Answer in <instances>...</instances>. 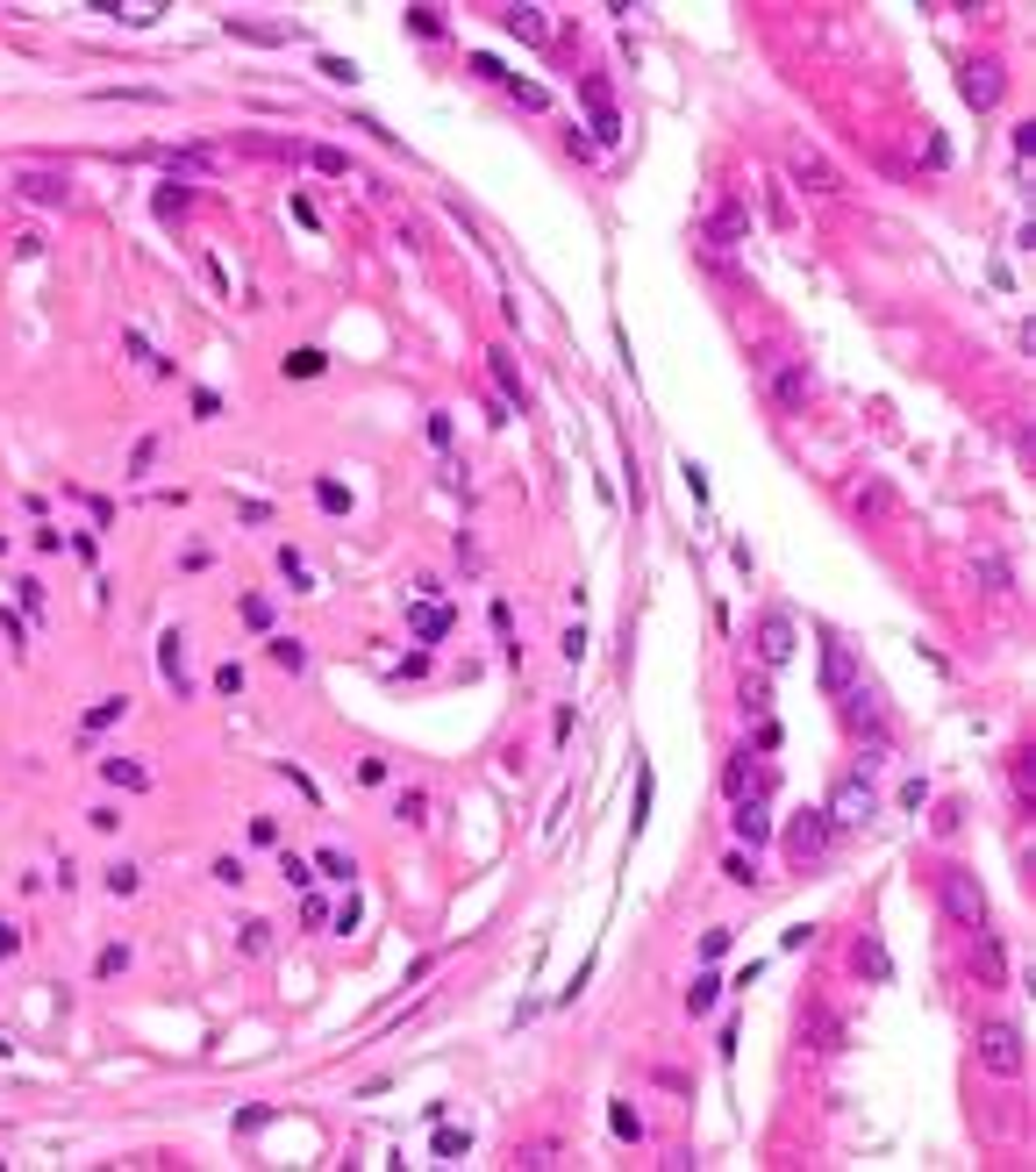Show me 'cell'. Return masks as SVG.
I'll use <instances>...</instances> for the list:
<instances>
[{
  "label": "cell",
  "mask_w": 1036,
  "mask_h": 1172,
  "mask_svg": "<svg viewBox=\"0 0 1036 1172\" xmlns=\"http://www.w3.org/2000/svg\"><path fill=\"white\" fill-rule=\"evenodd\" d=\"M936 901L958 929H979L987 923V887L972 879V865H936Z\"/></svg>",
  "instance_id": "obj_1"
},
{
  "label": "cell",
  "mask_w": 1036,
  "mask_h": 1172,
  "mask_svg": "<svg viewBox=\"0 0 1036 1172\" xmlns=\"http://www.w3.org/2000/svg\"><path fill=\"white\" fill-rule=\"evenodd\" d=\"M793 1037H801V1051H815V1058H836V1051L850 1043L844 1015H836L822 994H808V1001H801V1015H793Z\"/></svg>",
  "instance_id": "obj_2"
},
{
  "label": "cell",
  "mask_w": 1036,
  "mask_h": 1172,
  "mask_svg": "<svg viewBox=\"0 0 1036 1172\" xmlns=\"http://www.w3.org/2000/svg\"><path fill=\"white\" fill-rule=\"evenodd\" d=\"M758 372H765V387H772V408L779 415H801L808 400H815V372L801 358H758Z\"/></svg>",
  "instance_id": "obj_3"
},
{
  "label": "cell",
  "mask_w": 1036,
  "mask_h": 1172,
  "mask_svg": "<svg viewBox=\"0 0 1036 1172\" xmlns=\"http://www.w3.org/2000/svg\"><path fill=\"white\" fill-rule=\"evenodd\" d=\"M844 501H850V515L858 522H872V529H894V522H907V501L886 480H850L844 486Z\"/></svg>",
  "instance_id": "obj_4"
},
{
  "label": "cell",
  "mask_w": 1036,
  "mask_h": 1172,
  "mask_svg": "<svg viewBox=\"0 0 1036 1172\" xmlns=\"http://www.w3.org/2000/svg\"><path fill=\"white\" fill-rule=\"evenodd\" d=\"M787 172H793V187H808V193H822V200L844 193V172H836V164L815 151L808 136H793V143H787Z\"/></svg>",
  "instance_id": "obj_5"
},
{
  "label": "cell",
  "mask_w": 1036,
  "mask_h": 1172,
  "mask_svg": "<svg viewBox=\"0 0 1036 1172\" xmlns=\"http://www.w3.org/2000/svg\"><path fill=\"white\" fill-rule=\"evenodd\" d=\"M836 716H844V729H850V737H865L872 750L886 744V708H879V693H872V687H844V693H836Z\"/></svg>",
  "instance_id": "obj_6"
},
{
  "label": "cell",
  "mask_w": 1036,
  "mask_h": 1172,
  "mask_svg": "<svg viewBox=\"0 0 1036 1172\" xmlns=\"http://www.w3.org/2000/svg\"><path fill=\"white\" fill-rule=\"evenodd\" d=\"M779 844H787V858H793L801 872L822 865V851H829V815H822V808H801V815L787 822V836H779Z\"/></svg>",
  "instance_id": "obj_7"
},
{
  "label": "cell",
  "mask_w": 1036,
  "mask_h": 1172,
  "mask_svg": "<svg viewBox=\"0 0 1036 1172\" xmlns=\"http://www.w3.org/2000/svg\"><path fill=\"white\" fill-rule=\"evenodd\" d=\"M1022 1030H1015V1022H987V1030H979V1066L987 1072H1001V1079H1015L1022 1072Z\"/></svg>",
  "instance_id": "obj_8"
},
{
  "label": "cell",
  "mask_w": 1036,
  "mask_h": 1172,
  "mask_svg": "<svg viewBox=\"0 0 1036 1172\" xmlns=\"http://www.w3.org/2000/svg\"><path fill=\"white\" fill-rule=\"evenodd\" d=\"M722 794H730V801H765L772 794V765L751 758V750H730V765H722Z\"/></svg>",
  "instance_id": "obj_9"
},
{
  "label": "cell",
  "mask_w": 1036,
  "mask_h": 1172,
  "mask_svg": "<svg viewBox=\"0 0 1036 1172\" xmlns=\"http://www.w3.org/2000/svg\"><path fill=\"white\" fill-rule=\"evenodd\" d=\"M958 94H965L979 115L987 107H1001V94H1008V72H1001V58H972L965 72H958Z\"/></svg>",
  "instance_id": "obj_10"
},
{
  "label": "cell",
  "mask_w": 1036,
  "mask_h": 1172,
  "mask_svg": "<svg viewBox=\"0 0 1036 1172\" xmlns=\"http://www.w3.org/2000/svg\"><path fill=\"white\" fill-rule=\"evenodd\" d=\"M793 644H801V636H793V615H765L758 622V665L765 672H779V665H793Z\"/></svg>",
  "instance_id": "obj_11"
},
{
  "label": "cell",
  "mask_w": 1036,
  "mask_h": 1172,
  "mask_svg": "<svg viewBox=\"0 0 1036 1172\" xmlns=\"http://www.w3.org/2000/svg\"><path fill=\"white\" fill-rule=\"evenodd\" d=\"M872 808H879V794H872L865 779H844V786H836V801H829L822 815H829V830H858V822H865Z\"/></svg>",
  "instance_id": "obj_12"
},
{
  "label": "cell",
  "mask_w": 1036,
  "mask_h": 1172,
  "mask_svg": "<svg viewBox=\"0 0 1036 1172\" xmlns=\"http://www.w3.org/2000/svg\"><path fill=\"white\" fill-rule=\"evenodd\" d=\"M579 94H587V107H593V136H601V143H622V107H615V94H608L601 72H587V86H579Z\"/></svg>",
  "instance_id": "obj_13"
},
{
  "label": "cell",
  "mask_w": 1036,
  "mask_h": 1172,
  "mask_svg": "<svg viewBox=\"0 0 1036 1172\" xmlns=\"http://www.w3.org/2000/svg\"><path fill=\"white\" fill-rule=\"evenodd\" d=\"M972 973H979V986H1008V951H1001V937H993L987 923L972 929Z\"/></svg>",
  "instance_id": "obj_14"
},
{
  "label": "cell",
  "mask_w": 1036,
  "mask_h": 1172,
  "mask_svg": "<svg viewBox=\"0 0 1036 1172\" xmlns=\"http://www.w3.org/2000/svg\"><path fill=\"white\" fill-rule=\"evenodd\" d=\"M822 687H829V693L858 687V658H850V644H844L836 630H822Z\"/></svg>",
  "instance_id": "obj_15"
},
{
  "label": "cell",
  "mask_w": 1036,
  "mask_h": 1172,
  "mask_svg": "<svg viewBox=\"0 0 1036 1172\" xmlns=\"http://www.w3.org/2000/svg\"><path fill=\"white\" fill-rule=\"evenodd\" d=\"M743 229H751L743 200H722V208H715V222H707V258H722L730 244H743Z\"/></svg>",
  "instance_id": "obj_16"
},
{
  "label": "cell",
  "mask_w": 1036,
  "mask_h": 1172,
  "mask_svg": "<svg viewBox=\"0 0 1036 1172\" xmlns=\"http://www.w3.org/2000/svg\"><path fill=\"white\" fill-rule=\"evenodd\" d=\"M850 973H865L872 986H886V980H894V958H886V944L872 937V929H858V944H850Z\"/></svg>",
  "instance_id": "obj_17"
},
{
  "label": "cell",
  "mask_w": 1036,
  "mask_h": 1172,
  "mask_svg": "<svg viewBox=\"0 0 1036 1172\" xmlns=\"http://www.w3.org/2000/svg\"><path fill=\"white\" fill-rule=\"evenodd\" d=\"M408 630L422 636V644H444V636L458 630V615H450V608H436V601H415V608H408Z\"/></svg>",
  "instance_id": "obj_18"
},
{
  "label": "cell",
  "mask_w": 1036,
  "mask_h": 1172,
  "mask_svg": "<svg viewBox=\"0 0 1036 1172\" xmlns=\"http://www.w3.org/2000/svg\"><path fill=\"white\" fill-rule=\"evenodd\" d=\"M158 672L172 680V693H187V687H193V680H187V636H179V630L158 636Z\"/></svg>",
  "instance_id": "obj_19"
},
{
  "label": "cell",
  "mask_w": 1036,
  "mask_h": 1172,
  "mask_svg": "<svg viewBox=\"0 0 1036 1172\" xmlns=\"http://www.w3.org/2000/svg\"><path fill=\"white\" fill-rule=\"evenodd\" d=\"M14 187H22V193L36 200V208H65V200H72L65 172H22V179H14Z\"/></svg>",
  "instance_id": "obj_20"
},
{
  "label": "cell",
  "mask_w": 1036,
  "mask_h": 1172,
  "mask_svg": "<svg viewBox=\"0 0 1036 1172\" xmlns=\"http://www.w3.org/2000/svg\"><path fill=\"white\" fill-rule=\"evenodd\" d=\"M730 822H736V836H743V844H765V836H772L765 801H730Z\"/></svg>",
  "instance_id": "obj_21"
},
{
  "label": "cell",
  "mask_w": 1036,
  "mask_h": 1172,
  "mask_svg": "<svg viewBox=\"0 0 1036 1172\" xmlns=\"http://www.w3.org/2000/svg\"><path fill=\"white\" fill-rule=\"evenodd\" d=\"M101 773H107V786H122V794H143V786H151V765H136V758H101Z\"/></svg>",
  "instance_id": "obj_22"
},
{
  "label": "cell",
  "mask_w": 1036,
  "mask_h": 1172,
  "mask_svg": "<svg viewBox=\"0 0 1036 1172\" xmlns=\"http://www.w3.org/2000/svg\"><path fill=\"white\" fill-rule=\"evenodd\" d=\"M972 572H979V579H987V586H993V594H1008V586H1015V565H1008L1001 551H979V558H972Z\"/></svg>",
  "instance_id": "obj_23"
},
{
  "label": "cell",
  "mask_w": 1036,
  "mask_h": 1172,
  "mask_svg": "<svg viewBox=\"0 0 1036 1172\" xmlns=\"http://www.w3.org/2000/svg\"><path fill=\"white\" fill-rule=\"evenodd\" d=\"M265 651H272V665H279V672H307V644H301V636H272Z\"/></svg>",
  "instance_id": "obj_24"
},
{
  "label": "cell",
  "mask_w": 1036,
  "mask_h": 1172,
  "mask_svg": "<svg viewBox=\"0 0 1036 1172\" xmlns=\"http://www.w3.org/2000/svg\"><path fill=\"white\" fill-rule=\"evenodd\" d=\"M1008 779H1015V794H1022V801H1036V750L1029 744L1008 758Z\"/></svg>",
  "instance_id": "obj_25"
},
{
  "label": "cell",
  "mask_w": 1036,
  "mask_h": 1172,
  "mask_svg": "<svg viewBox=\"0 0 1036 1172\" xmlns=\"http://www.w3.org/2000/svg\"><path fill=\"white\" fill-rule=\"evenodd\" d=\"M715 1001H722V980H715V973H701L694 986H686V1015H707Z\"/></svg>",
  "instance_id": "obj_26"
},
{
  "label": "cell",
  "mask_w": 1036,
  "mask_h": 1172,
  "mask_svg": "<svg viewBox=\"0 0 1036 1172\" xmlns=\"http://www.w3.org/2000/svg\"><path fill=\"white\" fill-rule=\"evenodd\" d=\"M501 22H507V29H515V36H522V44H543V8H507V15H501Z\"/></svg>",
  "instance_id": "obj_27"
},
{
  "label": "cell",
  "mask_w": 1036,
  "mask_h": 1172,
  "mask_svg": "<svg viewBox=\"0 0 1036 1172\" xmlns=\"http://www.w3.org/2000/svg\"><path fill=\"white\" fill-rule=\"evenodd\" d=\"M236 951H244V958H265V951H272V923H258V915H250L244 937H236Z\"/></svg>",
  "instance_id": "obj_28"
},
{
  "label": "cell",
  "mask_w": 1036,
  "mask_h": 1172,
  "mask_svg": "<svg viewBox=\"0 0 1036 1172\" xmlns=\"http://www.w3.org/2000/svg\"><path fill=\"white\" fill-rule=\"evenodd\" d=\"M486 358H494V379H501V394H507V400L522 408V372H515V358H507V351H486Z\"/></svg>",
  "instance_id": "obj_29"
},
{
  "label": "cell",
  "mask_w": 1036,
  "mask_h": 1172,
  "mask_svg": "<svg viewBox=\"0 0 1036 1172\" xmlns=\"http://www.w3.org/2000/svg\"><path fill=\"white\" fill-rule=\"evenodd\" d=\"M930 830H936V836H958V830H965V801H936Z\"/></svg>",
  "instance_id": "obj_30"
},
{
  "label": "cell",
  "mask_w": 1036,
  "mask_h": 1172,
  "mask_svg": "<svg viewBox=\"0 0 1036 1172\" xmlns=\"http://www.w3.org/2000/svg\"><path fill=\"white\" fill-rule=\"evenodd\" d=\"M494 79H501V86H507V94H515L522 107H543V101H551V94H543V86H530V79H515V72H494Z\"/></svg>",
  "instance_id": "obj_31"
},
{
  "label": "cell",
  "mask_w": 1036,
  "mask_h": 1172,
  "mask_svg": "<svg viewBox=\"0 0 1036 1172\" xmlns=\"http://www.w3.org/2000/svg\"><path fill=\"white\" fill-rule=\"evenodd\" d=\"M315 501L330 508V515H351V486H336V480H315Z\"/></svg>",
  "instance_id": "obj_32"
},
{
  "label": "cell",
  "mask_w": 1036,
  "mask_h": 1172,
  "mask_svg": "<svg viewBox=\"0 0 1036 1172\" xmlns=\"http://www.w3.org/2000/svg\"><path fill=\"white\" fill-rule=\"evenodd\" d=\"M722 872H730L736 887H758V879H765V872L751 865V851H730V858H722Z\"/></svg>",
  "instance_id": "obj_33"
},
{
  "label": "cell",
  "mask_w": 1036,
  "mask_h": 1172,
  "mask_svg": "<svg viewBox=\"0 0 1036 1172\" xmlns=\"http://www.w3.org/2000/svg\"><path fill=\"white\" fill-rule=\"evenodd\" d=\"M122 716H130V701H122V693H115V701L86 708V729H107V722H122Z\"/></svg>",
  "instance_id": "obj_34"
},
{
  "label": "cell",
  "mask_w": 1036,
  "mask_h": 1172,
  "mask_svg": "<svg viewBox=\"0 0 1036 1172\" xmlns=\"http://www.w3.org/2000/svg\"><path fill=\"white\" fill-rule=\"evenodd\" d=\"M608 1123H615V1137H629V1144L644 1137V1123H636V1108H629V1101H615V1108H608Z\"/></svg>",
  "instance_id": "obj_35"
},
{
  "label": "cell",
  "mask_w": 1036,
  "mask_h": 1172,
  "mask_svg": "<svg viewBox=\"0 0 1036 1172\" xmlns=\"http://www.w3.org/2000/svg\"><path fill=\"white\" fill-rule=\"evenodd\" d=\"M307 158H315V172H330V179H343V172H351V158H343V151H330V143H315Z\"/></svg>",
  "instance_id": "obj_36"
},
{
  "label": "cell",
  "mask_w": 1036,
  "mask_h": 1172,
  "mask_svg": "<svg viewBox=\"0 0 1036 1172\" xmlns=\"http://www.w3.org/2000/svg\"><path fill=\"white\" fill-rule=\"evenodd\" d=\"M315 872H330V879H351V872H358V858H351V851H322V858H315Z\"/></svg>",
  "instance_id": "obj_37"
},
{
  "label": "cell",
  "mask_w": 1036,
  "mask_h": 1172,
  "mask_svg": "<svg viewBox=\"0 0 1036 1172\" xmlns=\"http://www.w3.org/2000/svg\"><path fill=\"white\" fill-rule=\"evenodd\" d=\"M765 708H772V693H765V680H743V716H758V722H765Z\"/></svg>",
  "instance_id": "obj_38"
},
{
  "label": "cell",
  "mask_w": 1036,
  "mask_h": 1172,
  "mask_svg": "<svg viewBox=\"0 0 1036 1172\" xmlns=\"http://www.w3.org/2000/svg\"><path fill=\"white\" fill-rule=\"evenodd\" d=\"M408 29L415 36H444V15H436V8H408Z\"/></svg>",
  "instance_id": "obj_39"
},
{
  "label": "cell",
  "mask_w": 1036,
  "mask_h": 1172,
  "mask_svg": "<svg viewBox=\"0 0 1036 1172\" xmlns=\"http://www.w3.org/2000/svg\"><path fill=\"white\" fill-rule=\"evenodd\" d=\"M322 365H330V358H322V351H294V358H286V372H294V379H315V372H322Z\"/></svg>",
  "instance_id": "obj_40"
},
{
  "label": "cell",
  "mask_w": 1036,
  "mask_h": 1172,
  "mask_svg": "<svg viewBox=\"0 0 1036 1172\" xmlns=\"http://www.w3.org/2000/svg\"><path fill=\"white\" fill-rule=\"evenodd\" d=\"M122 965H130V951H122V944H107V951H101V958H94V973H101V980H115V973H122Z\"/></svg>",
  "instance_id": "obj_41"
},
{
  "label": "cell",
  "mask_w": 1036,
  "mask_h": 1172,
  "mask_svg": "<svg viewBox=\"0 0 1036 1172\" xmlns=\"http://www.w3.org/2000/svg\"><path fill=\"white\" fill-rule=\"evenodd\" d=\"M393 815H401V822H422V815H429V801H422V794H415V786H408V794L393 801Z\"/></svg>",
  "instance_id": "obj_42"
},
{
  "label": "cell",
  "mask_w": 1036,
  "mask_h": 1172,
  "mask_svg": "<svg viewBox=\"0 0 1036 1172\" xmlns=\"http://www.w3.org/2000/svg\"><path fill=\"white\" fill-rule=\"evenodd\" d=\"M158 215H187V187H158Z\"/></svg>",
  "instance_id": "obj_43"
},
{
  "label": "cell",
  "mask_w": 1036,
  "mask_h": 1172,
  "mask_svg": "<svg viewBox=\"0 0 1036 1172\" xmlns=\"http://www.w3.org/2000/svg\"><path fill=\"white\" fill-rule=\"evenodd\" d=\"M151 465H158V436H143V444H136V457H130V472L143 480V472H151Z\"/></svg>",
  "instance_id": "obj_44"
},
{
  "label": "cell",
  "mask_w": 1036,
  "mask_h": 1172,
  "mask_svg": "<svg viewBox=\"0 0 1036 1172\" xmlns=\"http://www.w3.org/2000/svg\"><path fill=\"white\" fill-rule=\"evenodd\" d=\"M244 622H250V630H272V601L250 594V601H244Z\"/></svg>",
  "instance_id": "obj_45"
},
{
  "label": "cell",
  "mask_w": 1036,
  "mask_h": 1172,
  "mask_svg": "<svg viewBox=\"0 0 1036 1172\" xmlns=\"http://www.w3.org/2000/svg\"><path fill=\"white\" fill-rule=\"evenodd\" d=\"M465 1151H472V1137H465V1129H458V1137H450V1129L436 1137V1158H465Z\"/></svg>",
  "instance_id": "obj_46"
},
{
  "label": "cell",
  "mask_w": 1036,
  "mask_h": 1172,
  "mask_svg": "<svg viewBox=\"0 0 1036 1172\" xmlns=\"http://www.w3.org/2000/svg\"><path fill=\"white\" fill-rule=\"evenodd\" d=\"M279 572H286V579H294L301 594H307V565H301V551H279Z\"/></svg>",
  "instance_id": "obj_47"
},
{
  "label": "cell",
  "mask_w": 1036,
  "mask_h": 1172,
  "mask_svg": "<svg viewBox=\"0 0 1036 1172\" xmlns=\"http://www.w3.org/2000/svg\"><path fill=\"white\" fill-rule=\"evenodd\" d=\"M730 951V929H701V958H722Z\"/></svg>",
  "instance_id": "obj_48"
},
{
  "label": "cell",
  "mask_w": 1036,
  "mask_h": 1172,
  "mask_svg": "<svg viewBox=\"0 0 1036 1172\" xmlns=\"http://www.w3.org/2000/svg\"><path fill=\"white\" fill-rule=\"evenodd\" d=\"M193 415H201V423H215V415H222V394L201 387V394H193Z\"/></svg>",
  "instance_id": "obj_49"
},
{
  "label": "cell",
  "mask_w": 1036,
  "mask_h": 1172,
  "mask_svg": "<svg viewBox=\"0 0 1036 1172\" xmlns=\"http://www.w3.org/2000/svg\"><path fill=\"white\" fill-rule=\"evenodd\" d=\"M107 894H136V865H115V872H107Z\"/></svg>",
  "instance_id": "obj_50"
},
{
  "label": "cell",
  "mask_w": 1036,
  "mask_h": 1172,
  "mask_svg": "<svg viewBox=\"0 0 1036 1172\" xmlns=\"http://www.w3.org/2000/svg\"><path fill=\"white\" fill-rule=\"evenodd\" d=\"M322 72H330L336 86H351V79H358V65H351V58H322Z\"/></svg>",
  "instance_id": "obj_51"
},
{
  "label": "cell",
  "mask_w": 1036,
  "mask_h": 1172,
  "mask_svg": "<svg viewBox=\"0 0 1036 1172\" xmlns=\"http://www.w3.org/2000/svg\"><path fill=\"white\" fill-rule=\"evenodd\" d=\"M14 951H22V929H14V923H0V958H14Z\"/></svg>",
  "instance_id": "obj_52"
}]
</instances>
